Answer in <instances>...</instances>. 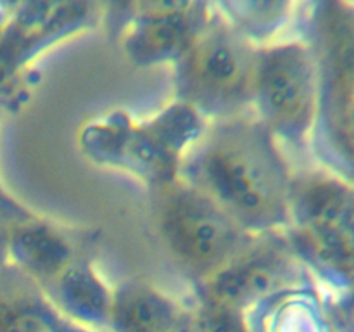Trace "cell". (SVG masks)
Listing matches in <instances>:
<instances>
[{
  "mask_svg": "<svg viewBox=\"0 0 354 332\" xmlns=\"http://www.w3.org/2000/svg\"><path fill=\"white\" fill-rule=\"evenodd\" d=\"M183 166L185 183L209 197L241 228H270L289 218L290 180L263 123H220L190 149Z\"/></svg>",
  "mask_w": 354,
  "mask_h": 332,
  "instance_id": "6da1fadb",
  "label": "cell"
},
{
  "mask_svg": "<svg viewBox=\"0 0 354 332\" xmlns=\"http://www.w3.org/2000/svg\"><path fill=\"white\" fill-rule=\"evenodd\" d=\"M311 44L318 64V118L332 161L354 185V3L322 0Z\"/></svg>",
  "mask_w": 354,
  "mask_h": 332,
  "instance_id": "7a4b0ae2",
  "label": "cell"
},
{
  "mask_svg": "<svg viewBox=\"0 0 354 332\" xmlns=\"http://www.w3.org/2000/svg\"><path fill=\"white\" fill-rule=\"evenodd\" d=\"M256 50L221 17H209L175 61L185 102L213 114H230L251 102Z\"/></svg>",
  "mask_w": 354,
  "mask_h": 332,
  "instance_id": "3957f363",
  "label": "cell"
},
{
  "mask_svg": "<svg viewBox=\"0 0 354 332\" xmlns=\"http://www.w3.org/2000/svg\"><path fill=\"white\" fill-rule=\"evenodd\" d=\"M252 100L265 127L303 142L317 127L318 64L310 42L277 40L258 47Z\"/></svg>",
  "mask_w": 354,
  "mask_h": 332,
  "instance_id": "277c9868",
  "label": "cell"
},
{
  "mask_svg": "<svg viewBox=\"0 0 354 332\" xmlns=\"http://www.w3.org/2000/svg\"><path fill=\"white\" fill-rule=\"evenodd\" d=\"M289 214L318 265L346 293L354 290V185L332 173H308L290 182Z\"/></svg>",
  "mask_w": 354,
  "mask_h": 332,
  "instance_id": "5b68a950",
  "label": "cell"
},
{
  "mask_svg": "<svg viewBox=\"0 0 354 332\" xmlns=\"http://www.w3.org/2000/svg\"><path fill=\"white\" fill-rule=\"evenodd\" d=\"M158 220L175 258L199 275L209 277L241 251V227L185 182H169Z\"/></svg>",
  "mask_w": 354,
  "mask_h": 332,
  "instance_id": "8992f818",
  "label": "cell"
},
{
  "mask_svg": "<svg viewBox=\"0 0 354 332\" xmlns=\"http://www.w3.org/2000/svg\"><path fill=\"white\" fill-rule=\"evenodd\" d=\"M287 275L283 259L268 252L235 256L204 284V303L244 311L279 289Z\"/></svg>",
  "mask_w": 354,
  "mask_h": 332,
  "instance_id": "52a82bcc",
  "label": "cell"
},
{
  "mask_svg": "<svg viewBox=\"0 0 354 332\" xmlns=\"http://www.w3.org/2000/svg\"><path fill=\"white\" fill-rule=\"evenodd\" d=\"M196 7L180 16L135 17L124 30V52L138 64L176 61L211 16Z\"/></svg>",
  "mask_w": 354,
  "mask_h": 332,
  "instance_id": "ba28073f",
  "label": "cell"
},
{
  "mask_svg": "<svg viewBox=\"0 0 354 332\" xmlns=\"http://www.w3.org/2000/svg\"><path fill=\"white\" fill-rule=\"evenodd\" d=\"M62 313L86 327L113 325V299L106 284L85 261H69L52 279Z\"/></svg>",
  "mask_w": 354,
  "mask_h": 332,
  "instance_id": "9c48e42d",
  "label": "cell"
},
{
  "mask_svg": "<svg viewBox=\"0 0 354 332\" xmlns=\"http://www.w3.org/2000/svg\"><path fill=\"white\" fill-rule=\"evenodd\" d=\"M299 0H216L221 19L252 45L272 44L292 23Z\"/></svg>",
  "mask_w": 354,
  "mask_h": 332,
  "instance_id": "30bf717a",
  "label": "cell"
},
{
  "mask_svg": "<svg viewBox=\"0 0 354 332\" xmlns=\"http://www.w3.org/2000/svg\"><path fill=\"white\" fill-rule=\"evenodd\" d=\"M180 315L173 301L144 284H128L114 294L113 327L118 332H169Z\"/></svg>",
  "mask_w": 354,
  "mask_h": 332,
  "instance_id": "8fae6325",
  "label": "cell"
},
{
  "mask_svg": "<svg viewBox=\"0 0 354 332\" xmlns=\"http://www.w3.org/2000/svg\"><path fill=\"white\" fill-rule=\"evenodd\" d=\"M9 255L37 279H54L71 259L68 242L38 221H24L7 234Z\"/></svg>",
  "mask_w": 354,
  "mask_h": 332,
  "instance_id": "7c38bea8",
  "label": "cell"
},
{
  "mask_svg": "<svg viewBox=\"0 0 354 332\" xmlns=\"http://www.w3.org/2000/svg\"><path fill=\"white\" fill-rule=\"evenodd\" d=\"M0 332H76L31 287L17 284L0 293Z\"/></svg>",
  "mask_w": 354,
  "mask_h": 332,
  "instance_id": "4fadbf2b",
  "label": "cell"
},
{
  "mask_svg": "<svg viewBox=\"0 0 354 332\" xmlns=\"http://www.w3.org/2000/svg\"><path fill=\"white\" fill-rule=\"evenodd\" d=\"M204 332H249L242 311L206 303L197 317Z\"/></svg>",
  "mask_w": 354,
  "mask_h": 332,
  "instance_id": "5bb4252c",
  "label": "cell"
},
{
  "mask_svg": "<svg viewBox=\"0 0 354 332\" xmlns=\"http://www.w3.org/2000/svg\"><path fill=\"white\" fill-rule=\"evenodd\" d=\"M199 0H135V17H169L199 7Z\"/></svg>",
  "mask_w": 354,
  "mask_h": 332,
  "instance_id": "9a60e30c",
  "label": "cell"
},
{
  "mask_svg": "<svg viewBox=\"0 0 354 332\" xmlns=\"http://www.w3.org/2000/svg\"><path fill=\"white\" fill-rule=\"evenodd\" d=\"M106 9V14L111 21L118 23L121 30H127L128 24L131 23L135 14V0H99Z\"/></svg>",
  "mask_w": 354,
  "mask_h": 332,
  "instance_id": "2e32d148",
  "label": "cell"
},
{
  "mask_svg": "<svg viewBox=\"0 0 354 332\" xmlns=\"http://www.w3.org/2000/svg\"><path fill=\"white\" fill-rule=\"evenodd\" d=\"M339 332H354V290L346 293L337 310Z\"/></svg>",
  "mask_w": 354,
  "mask_h": 332,
  "instance_id": "e0dca14e",
  "label": "cell"
},
{
  "mask_svg": "<svg viewBox=\"0 0 354 332\" xmlns=\"http://www.w3.org/2000/svg\"><path fill=\"white\" fill-rule=\"evenodd\" d=\"M169 332H204V331H203V327H201V324L197 318L182 313Z\"/></svg>",
  "mask_w": 354,
  "mask_h": 332,
  "instance_id": "ac0fdd59",
  "label": "cell"
},
{
  "mask_svg": "<svg viewBox=\"0 0 354 332\" xmlns=\"http://www.w3.org/2000/svg\"><path fill=\"white\" fill-rule=\"evenodd\" d=\"M28 0H0V16L6 19V23L9 19H12L17 12L24 7Z\"/></svg>",
  "mask_w": 354,
  "mask_h": 332,
  "instance_id": "d6986e66",
  "label": "cell"
},
{
  "mask_svg": "<svg viewBox=\"0 0 354 332\" xmlns=\"http://www.w3.org/2000/svg\"><path fill=\"white\" fill-rule=\"evenodd\" d=\"M19 213L17 208L12 206V201L6 196V194L0 190V214H10V216H16Z\"/></svg>",
  "mask_w": 354,
  "mask_h": 332,
  "instance_id": "ffe728a7",
  "label": "cell"
},
{
  "mask_svg": "<svg viewBox=\"0 0 354 332\" xmlns=\"http://www.w3.org/2000/svg\"><path fill=\"white\" fill-rule=\"evenodd\" d=\"M7 256H9V249H7V232L0 227V268L6 263Z\"/></svg>",
  "mask_w": 354,
  "mask_h": 332,
  "instance_id": "44dd1931",
  "label": "cell"
},
{
  "mask_svg": "<svg viewBox=\"0 0 354 332\" xmlns=\"http://www.w3.org/2000/svg\"><path fill=\"white\" fill-rule=\"evenodd\" d=\"M348 2H351V3H354V0H348Z\"/></svg>",
  "mask_w": 354,
  "mask_h": 332,
  "instance_id": "7402d4cb",
  "label": "cell"
}]
</instances>
